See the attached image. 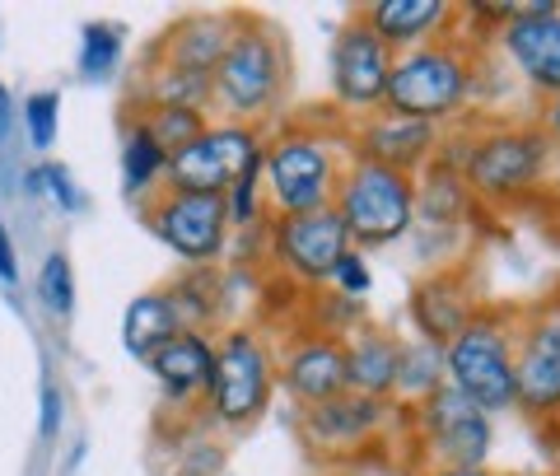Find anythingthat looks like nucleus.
Masks as SVG:
<instances>
[{
  "label": "nucleus",
  "mask_w": 560,
  "mask_h": 476,
  "mask_svg": "<svg viewBox=\"0 0 560 476\" xmlns=\"http://www.w3.org/2000/svg\"><path fill=\"white\" fill-rule=\"evenodd\" d=\"M444 383V346L416 341L401 346V369H397V387H407L416 397H430Z\"/></svg>",
  "instance_id": "obj_27"
},
{
  "label": "nucleus",
  "mask_w": 560,
  "mask_h": 476,
  "mask_svg": "<svg viewBox=\"0 0 560 476\" xmlns=\"http://www.w3.org/2000/svg\"><path fill=\"white\" fill-rule=\"evenodd\" d=\"M467 94H471V70L463 61V51L430 43V47L393 57V76H388V90H383V113L440 127V121L467 108Z\"/></svg>",
  "instance_id": "obj_2"
},
{
  "label": "nucleus",
  "mask_w": 560,
  "mask_h": 476,
  "mask_svg": "<svg viewBox=\"0 0 560 476\" xmlns=\"http://www.w3.org/2000/svg\"><path fill=\"white\" fill-rule=\"evenodd\" d=\"M547 127H551V136L560 140V94H556V103H551V113H547Z\"/></svg>",
  "instance_id": "obj_37"
},
{
  "label": "nucleus",
  "mask_w": 560,
  "mask_h": 476,
  "mask_svg": "<svg viewBox=\"0 0 560 476\" xmlns=\"http://www.w3.org/2000/svg\"><path fill=\"white\" fill-rule=\"evenodd\" d=\"M154 229L173 253L191 267L215 262L224 253V234H230V216H224V197H187V191H168L154 206Z\"/></svg>",
  "instance_id": "obj_14"
},
{
  "label": "nucleus",
  "mask_w": 560,
  "mask_h": 476,
  "mask_svg": "<svg viewBox=\"0 0 560 476\" xmlns=\"http://www.w3.org/2000/svg\"><path fill=\"white\" fill-rule=\"evenodd\" d=\"M514 387L518 407L533 416L560 411V304L541 309L514 346Z\"/></svg>",
  "instance_id": "obj_13"
},
{
  "label": "nucleus",
  "mask_w": 560,
  "mask_h": 476,
  "mask_svg": "<svg viewBox=\"0 0 560 476\" xmlns=\"http://www.w3.org/2000/svg\"><path fill=\"white\" fill-rule=\"evenodd\" d=\"M285 387L304 407H318L346 393V346L331 337H308L285 356Z\"/></svg>",
  "instance_id": "obj_16"
},
{
  "label": "nucleus",
  "mask_w": 560,
  "mask_h": 476,
  "mask_svg": "<svg viewBox=\"0 0 560 476\" xmlns=\"http://www.w3.org/2000/svg\"><path fill=\"white\" fill-rule=\"evenodd\" d=\"M164 169H168V154L154 146L150 131L136 121L127 131V146H121V187H127V197H140L145 187H154L164 178Z\"/></svg>",
  "instance_id": "obj_25"
},
{
  "label": "nucleus",
  "mask_w": 560,
  "mask_h": 476,
  "mask_svg": "<svg viewBox=\"0 0 560 476\" xmlns=\"http://www.w3.org/2000/svg\"><path fill=\"white\" fill-rule=\"evenodd\" d=\"M397 369H401V346L388 332H360L346 346V393L383 402L388 393H397Z\"/></svg>",
  "instance_id": "obj_19"
},
{
  "label": "nucleus",
  "mask_w": 560,
  "mask_h": 476,
  "mask_svg": "<svg viewBox=\"0 0 560 476\" xmlns=\"http://www.w3.org/2000/svg\"><path fill=\"white\" fill-rule=\"evenodd\" d=\"M0 280H5V286L20 280V257H14V243L5 234V224H0Z\"/></svg>",
  "instance_id": "obj_34"
},
{
  "label": "nucleus",
  "mask_w": 560,
  "mask_h": 476,
  "mask_svg": "<svg viewBox=\"0 0 560 476\" xmlns=\"http://www.w3.org/2000/svg\"><path fill=\"white\" fill-rule=\"evenodd\" d=\"M145 364L173 402H183L191 393H210V379H215V341H206L201 332H178V337L154 350Z\"/></svg>",
  "instance_id": "obj_17"
},
{
  "label": "nucleus",
  "mask_w": 560,
  "mask_h": 476,
  "mask_svg": "<svg viewBox=\"0 0 560 476\" xmlns=\"http://www.w3.org/2000/svg\"><path fill=\"white\" fill-rule=\"evenodd\" d=\"M61 387L57 383H43V402H38V434H43V444H51V439L61 434Z\"/></svg>",
  "instance_id": "obj_33"
},
{
  "label": "nucleus",
  "mask_w": 560,
  "mask_h": 476,
  "mask_svg": "<svg viewBox=\"0 0 560 476\" xmlns=\"http://www.w3.org/2000/svg\"><path fill=\"white\" fill-rule=\"evenodd\" d=\"M430 154H434V127H425V121L393 117V113H378L370 127H364V136H360V159L383 164V169H397V173L425 164Z\"/></svg>",
  "instance_id": "obj_18"
},
{
  "label": "nucleus",
  "mask_w": 560,
  "mask_h": 476,
  "mask_svg": "<svg viewBox=\"0 0 560 476\" xmlns=\"http://www.w3.org/2000/svg\"><path fill=\"white\" fill-rule=\"evenodd\" d=\"M230 38L234 33L224 28V20H191L168 38V66L164 70L210 80L215 76V66H220V57H224V47H230Z\"/></svg>",
  "instance_id": "obj_22"
},
{
  "label": "nucleus",
  "mask_w": 560,
  "mask_h": 476,
  "mask_svg": "<svg viewBox=\"0 0 560 476\" xmlns=\"http://www.w3.org/2000/svg\"><path fill=\"white\" fill-rule=\"evenodd\" d=\"M420 426H425L430 453L444 457V467H481L490 457V416L448 383L420 402Z\"/></svg>",
  "instance_id": "obj_11"
},
{
  "label": "nucleus",
  "mask_w": 560,
  "mask_h": 476,
  "mask_svg": "<svg viewBox=\"0 0 560 476\" xmlns=\"http://www.w3.org/2000/svg\"><path fill=\"white\" fill-rule=\"evenodd\" d=\"M327 70H331V94H337L341 108L370 113V108H383V90H388V76H393V51L364 28V20H355L337 33Z\"/></svg>",
  "instance_id": "obj_9"
},
{
  "label": "nucleus",
  "mask_w": 560,
  "mask_h": 476,
  "mask_svg": "<svg viewBox=\"0 0 560 476\" xmlns=\"http://www.w3.org/2000/svg\"><path fill=\"white\" fill-rule=\"evenodd\" d=\"M547 173V140L537 131H490L467 150L463 178L490 201H514Z\"/></svg>",
  "instance_id": "obj_8"
},
{
  "label": "nucleus",
  "mask_w": 560,
  "mask_h": 476,
  "mask_svg": "<svg viewBox=\"0 0 560 476\" xmlns=\"http://www.w3.org/2000/svg\"><path fill=\"white\" fill-rule=\"evenodd\" d=\"M38 183H43V191H51V201H57L66 216H75V210L84 206L80 187H75V178H70L66 164H43V169H38Z\"/></svg>",
  "instance_id": "obj_30"
},
{
  "label": "nucleus",
  "mask_w": 560,
  "mask_h": 476,
  "mask_svg": "<svg viewBox=\"0 0 560 476\" xmlns=\"http://www.w3.org/2000/svg\"><path fill=\"white\" fill-rule=\"evenodd\" d=\"M448 20H453L448 0H374V5L364 10V28L388 51L430 47Z\"/></svg>",
  "instance_id": "obj_15"
},
{
  "label": "nucleus",
  "mask_w": 560,
  "mask_h": 476,
  "mask_svg": "<svg viewBox=\"0 0 560 476\" xmlns=\"http://www.w3.org/2000/svg\"><path fill=\"white\" fill-rule=\"evenodd\" d=\"M257 187H261V169L224 191V216H230V224H253L257 220Z\"/></svg>",
  "instance_id": "obj_31"
},
{
  "label": "nucleus",
  "mask_w": 560,
  "mask_h": 476,
  "mask_svg": "<svg viewBox=\"0 0 560 476\" xmlns=\"http://www.w3.org/2000/svg\"><path fill=\"white\" fill-rule=\"evenodd\" d=\"M280 76H285L280 43L267 28H238L210 76V98L230 117H257L276 103Z\"/></svg>",
  "instance_id": "obj_6"
},
{
  "label": "nucleus",
  "mask_w": 560,
  "mask_h": 476,
  "mask_svg": "<svg viewBox=\"0 0 560 476\" xmlns=\"http://www.w3.org/2000/svg\"><path fill=\"white\" fill-rule=\"evenodd\" d=\"M261 183L280 216H313V210L331 206L341 173L323 136L290 131L271 150H261Z\"/></svg>",
  "instance_id": "obj_4"
},
{
  "label": "nucleus",
  "mask_w": 560,
  "mask_h": 476,
  "mask_svg": "<svg viewBox=\"0 0 560 476\" xmlns=\"http://www.w3.org/2000/svg\"><path fill=\"white\" fill-rule=\"evenodd\" d=\"M38 304L51 317H70L75 309V271H70V257L66 253H51L38 271Z\"/></svg>",
  "instance_id": "obj_28"
},
{
  "label": "nucleus",
  "mask_w": 560,
  "mask_h": 476,
  "mask_svg": "<svg viewBox=\"0 0 560 476\" xmlns=\"http://www.w3.org/2000/svg\"><path fill=\"white\" fill-rule=\"evenodd\" d=\"M178 332H187V323H183V309H178V299H173V290L140 294L127 304V313H121V346L140 360H150L154 350L168 346Z\"/></svg>",
  "instance_id": "obj_20"
},
{
  "label": "nucleus",
  "mask_w": 560,
  "mask_h": 476,
  "mask_svg": "<svg viewBox=\"0 0 560 476\" xmlns=\"http://www.w3.org/2000/svg\"><path fill=\"white\" fill-rule=\"evenodd\" d=\"M331 280H337V290L346 294V299H364L374 290V276H370V267H364V257L350 248L341 262H337V271H331Z\"/></svg>",
  "instance_id": "obj_32"
},
{
  "label": "nucleus",
  "mask_w": 560,
  "mask_h": 476,
  "mask_svg": "<svg viewBox=\"0 0 560 476\" xmlns=\"http://www.w3.org/2000/svg\"><path fill=\"white\" fill-rule=\"evenodd\" d=\"M140 127L150 131V140L160 146L168 159L178 154V150H187L191 140H197L201 131H206V117H201V108H178V103H154V108L140 117Z\"/></svg>",
  "instance_id": "obj_24"
},
{
  "label": "nucleus",
  "mask_w": 560,
  "mask_h": 476,
  "mask_svg": "<svg viewBox=\"0 0 560 476\" xmlns=\"http://www.w3.org/2000/svg\"><path fill=\"white\" fill-rule=\"evenodd\" d=\"M57 127H61V94L38 90L24 103V131L38 150H51L57 146Z\"/></svg>",
  "instance_id": "obj_29"
},
{
  "label": "nucleus",
  "mask_w": 560,
  "mask_h": 476,
  "mask_svg": "<svg viewBox=\"0 0 560 476\" xmlns=\"http://www.w3.org/2000/svg\"><path fill=\"white\" fill-rule=\"evenodd\" d=\"M331 210H337L350 248H388V243L407 239V229L416 224V183L411 173L355 159L341 173Z\"/></svg>",
  "instance_id": "obj_1"
},
{
  "label": "nucleus",
  "mask_w": 560,
  "mask_h": 476,
  "mask_svg": "<svg viewBox=\"0 0 560 476\" xmlns=\"http://www.w3.org/2000/svg\"><path fill=\"white\" fill-rule=\"evenodd\" d=\"M10 127H14V103H10V90L0 84V140L10 136Z\"/></svg>",
  "instance_id": "obj_35"
},
{
  "label": "nucleus",
  "mask_w": 560,
  "mask_h": 476,
  "mask_svg": "<svg viewBox=\"0 0 560 476\" xmlns=\"http://www.w3.org/2000/svg\"><path fill=\"white\" fill-rule=\"evenodd\" d=\"M416 323H420V337H425L430 346H448L458 332L471 323L467 317V304H463V294L458 290H448L444 280H425V286L416 290Z\"/></svg>",
  "instance_id": "obj_23"
},
{
  "label": "nucleus",
  "mask_w": 560,
  "mask_h": 476,
  "mask_svg": "<svg viewBox=\"0 0 560 476\" xmlns=\"http://www.w3.org/2000/svg\"><path fill=\"white\" fill-rule=\"evenodd\" d=\"M434 476H490L486 467H440Z\"/></svg>",
  "instance_id": "obj_36"
},
{
  "label": "nucleus",
  "mask_w": 560,
  "mask_h": 476,
  "mask_svg": "<svg viewBox=\"0 0 560 476\" xmlns=\"http://www.w3.org/2000/svg\"><path fill=\"white\" fill-rule=\"evenodd\" d=\"M444 374L448 387L463 393L471 407H481L486 416L518 407V387H514V341L510 332H500L495 323H471L444 346Z\"/></svg>",
  "instance_id": "obj_3"
},
{
  "label": "nucleus",
  "mask_w": 560,
  "mask_h": 476,
  "mask_svg": "<svg viewBox=\"0 0 560 476\" xmlns=\"http://www.w3.org/2000/svg\"><path fill=\"white\" fill-rule=\"evenodd\" d=\"M500 38L518 76L547 94H560V5L556 0H533L514 5L500 24Z\"/></svg>",
  "instance_id": "obj_12"
},
{
  "label": "nucleus",
  "mask_w": 560,
  "mask_h": 476,
  "mask_svg": "<svg viewBox=\"0 0 560 476\" xmlns=\"http://www.w3.org/2000/svg\"><path fill=\"white\" fill-rule=\"evenodd\" d=\"M271 402V356L253 332H224L215 346V379H210V411L224 426H248Z\"/></svg>",
  "instance_id": "obj_7"
},
{
  "label": "nucleus",
  "mask_w": 560,
  "mask_h": 476,
  "mask_svg": "<svg viewBox=\"0 0 560 476\" xmlns=\"http://www.w3.org/2000/svg\"><path fill=\"white\" fill-rule=\"evenodd\" d=\"M261 169V140L253 127H206L187 150L168 159V191L187 197H224L234 183Z\"/></svg>",
  "instance_id": "obj_5"
},
{
  "label": "nucleus",
  "mask_w": 560,
  "mask_h": 476,
  "mask_svg": "<svg viewBox=\"0 0 560 476\" xmlns=\"http://www.w3.org/2000/svg\"><path fill=\"white\" fill-rule=\"evenodd\" d=\"M378 420H383V402L360 397V393H341V397H331V402L308 407V434H313V444L346 449V444H360V439H370Z\"/></svg>",
  "instance_id": "obj_21"
},
{
  "label": "nucleus",
  "mask_w": 560,
  "mask_h": 476,
  "mask_svg": "<svg viewBox=\"0 0 560 476\" xmlns=\"http://www.w3.org/2000/svg\"><path fill=\"white\" fill-rule=\"evenodd\" d=\"M271 253L280 257L294 280L323 286L337 271V262L350 253V239L337 220V210H313V216H280L271 229Z\"/></svg>",
  "instance_id": "obj_10"
},
{
  "label": "nucleus",
  "mask_w": 560,
  "mask_h": 476,
  "mask_svg": "<svg viewBox=\"0 0 560 476\" xmlns=\"http://www.w3.org/2000/svg\"><path fill=\"white\" fill-rule=\"evenodd\" d=\"M121 47H127V38H121V28L117 24H84L80 33V76L84 80H113L117 76V66H121Z\"/></svg>",
  "instance_id": "obj_26"
}]
</instances>
